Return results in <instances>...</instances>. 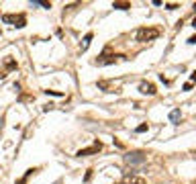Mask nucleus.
Segmentation results:
<instances>
[{"instance_id": "nucleus-9", "label": "nucleus", "mask_w": 196, "mask_h": 184, "mask_svg": "<svg viewBox=\"0 0 196 184\" xmlns=\"http://www.w3.org/2000/svg\"><path fill=\"white\" fill-rule=\"evenodd\" d=\"M92 37H94V35H92V33H88V35H86V37H84V41H82V51H86V49H88L90 47V41H92Z\"/></svg>"}, {"instance_id": "nucleus-17", "label": "nucleus", "mask_w": 196, "mask_h": 184, "mask_svg": "<svg viewBox=\"0 0 196 184\" xmlns=\"http://www.w3.org/2000/svg\"><path fill=\"white\" fill-rule=\"evenodd\" d=\"M90 178H92V170L86 172V176H84V182H90Z\"/></svg>"}, {"instance_id": "nucleus-10", "label": "nucleus", "mask_w": 196, "mask_h": 184, "mask_svg": "<svg viewBox=\"0 0 196 184\" xmlns=\"http://www.w3.org/2000/svg\"><path fill=\"white\" fill-rule=\"evenodd\" d=\"M180 119H182V115H180V110H172V113H169V121L174 123V125H178V121H180Z\"/></svg>"}, {"instance_id": "nucleus-11", "label": "nucleus", "mask_w": 196, "mask_h": 184, "mask_svg": "<svg viewBox=\"0 0 196 184\" xmlns=\"http://www.w3.org/2000/svg\"><path fill=\"white\" fill-rule=\"evenodd\" d=\"M112 8H119V10H129V8H131V2H112Z\"/></svg>"}, {"instance_id": "nucleus-7", "label": "nucleus", "mask_w": 196, "mask_h": 184, "mask_svg": "<svg viewBox=\"0 0 196 184\" xmlns=\"http://www.w3.org/2000/svg\"><path fill=\"white\" fill-rule=\"evenodd\" d=\"M123 184H147V182H145V178L137 176V174H127L123 178Z\"/></svg>"}, {"instance_id": "nucleus-13", "label": "nucleus", "mask_w": 196, "mask_h": 184, "mask_svg": "<svg viewBox=\"0 0 196 184\" xmlns=\"http://www.w3.org/2000/svg\"><path fill=\"white\" fill-rule=\"evenodd\" d=\"M6 70H16V61L8 57V60H6Z\"/></svg>"}, {"instance_id": "nucleus-19", "label": "nucleus", "mask_w": 196, "mask_h": 184, "mask_svg": "<svg viewBox=\"0 0 196 184\" xmlns=\"http://www.w3.org/2000/svg\"><path fill=\"white\" fill-rule=\"evenodd\" d=\"M188 43H190V45H196V35H192V37H190Z\"/></svg>"}, {"instance_id": "nucleus-4", "label": "nucleus", "mask_w": 196, "mask_h": 184, "mask_svg": "<svg viewBox=\"0 0 196 184\" xmlns=\"http://www.w3.org/2000/svg\"><path fill=\"white\" fill-rule=\"evenodd\" d=\"M145 160H147L145 151H129L127 156H125V162H127L129 166H135V164H143Z\"/></svg>"}, {"instance_id": "nucleus-20", "label": "nucleus", "mask_w": 196, "mask_h": 184, "mask_svg": "<svg viewBox=\"0 0 196 184\" xmlns=\"http://www.w3.org/2000/svg\"><path fill=\"white\" fill-rule=\"evenodd\" d=\"M190 80H192V82H196V72H192V74H190Z\"/></svg>"}, {"instance_id": "nucleus-18", "label": "nucleus", "mask_w": 196, "mask_h": 184, "mask_svg": "<svg viewBox=\"0 0 196 184\" xmlns=\"http://www.w3.org/2000/svg\"><path fill=\"white\" fill-rule=\"evenodd\" d=\"M184 90H186V92H188V90H192V82H186V84H184Z\"/></svg>"}, {"instance_id": "nucleus-6", "label": "nucleus", "mask_w": 196, "mask_h": 184, "mask_svg": "<svg viewBox=\"0 0 196 184\" xmlns=\"http://www.w3.org/2000/svg\"><path fill=\"white\" fill-rule=\"evenodd\" d=\"M139 90H141L143 94H149V96L157 94V88L151 84V82H141V84H139Z\"/></svg>"}, {"instance_id": "nucleus-1", "label": "nucleus", "mask_w": 196, "mask_h": 184, "mask_svg": "<svg viewBox=\"0 0 196 184\" xmlns=\"http://www.w3.org/2000/svg\"><path fill=\"white\" fill-rule=\"evenodd\" d=\"M162 35V31L155 27H141L137 31V41L139 43H147V41H155Z\"/></svg>"}, {"instance_id": "nucleus-8", "label": "nucleus", "mask_w": 196, "mask_h": 184, "mask_svg": "<svg viewBox=\"0 0 196 184\" xmlns=\"http://www.w3.org/2000/svg\"><path fill=\"white\" fill-rule=\"evenodd\" d=\"M31 6H39V8H51V2H45V0H31Z\"/></svg>"}, {"instance_id": "nucleus-21", "label": "nucleus", "mask_w": 196, "mask_h": 184, "mask_svg": "<svg viewBox=\"0 0 196 184\" xmlns=\"http://www.w3.org/2000/svg\"><path fill=\"white\" fill-rule=\"evenodd\" d=\"M2 127H4V119H0V135H2Z\"/></svg>"}, {"instance_id": "nucleus-5", "label": "nucleus", "mask_w": 196, "mask_h": 184, "mask_svg": "<svg viewBox=\"0 0 196 184\" xmlns=\"http://www.w3.org/2000/svg\"><path fill=\"white\" fill-rule=\"evenodd\" d=\"M102 150V143L98 141V139H96L94 141V145H90V147H84V150H80L78 151V153H76V156L78 157H86V156H94V153H98V151Z\"/></svg>"}, {"instance_id": "nucleus-22", "label": "nucleus", "mask_w": 196, "mask_h": 184, "mask_svg": "<svg viewBox=\"0 0 196 184\" xmlns=\"http://www.w3.org/2000/svg\"><path fill=\"white\" fill-rule=\"evenodd\" d=\"M194 157H196V151H194Z\"/></svg>"}, {"instance_id": "nucleus-16", "label": "nucleus", "mask_w": 196, "mask_h": 184, "mask_svg": "<svg viewBox=\"0 0 196 184\" xmlns=\"http://www.w3.org/2000/svg\"><path fill=\"white\" fill-rule=\"evenodd\" d=\"M166 8H168V10H176L178 4H176V2H172V4H166Z\"/></svg>"}, {"instance_id": "nucleus-12", "label": "nucleus", "mask_w": 196, "mask_h": 184, "mask_svg": "<svg viewBox=\"0 0 196 184\" xmlns=\"http://www.w3.org/2000/svg\"><path fill=\"white\" fill-rule=\"evenodd\" d=\"M98 88H102V90H104V92H116V90L115 88H112V86H110V84H108V82H98Z\"/></svg>"}, {"instance_id": "nucleus-3", "label": "nucleus", "mask_w": 196, "mask_h": 184, "mask_svg": "<svg viewBox=\"0 0 196 184\" xmlns=\"http://www.w3.org/2000/svg\"><path fill=\"white\" fill-rule=\"evenodd\" d=\"M119 60H127L125 55H112V53H108V49L104 51V53L98 57V60H94V66H108V63H115V61H119Z\"/></svg>"}, {"instance_id": "nucleus-2", "label": "nucleus", "mask_w": 196, "mask_h": 184, "mask_svg": "<svg viewBox=\"0 0 196 184\" xmlns=\"http://www.w3.org/2000/svg\"><path fill=\"white\" fill-rule=\"evenodd\" d=\"M2 23L12 25V27H16V29H23L27 25V16H25V14H2Z\"/></svg>"}, {"instance_id": "nucleus-15", "label": "nucleus", "mask_w": 196, "mask_h": 184, "mask_svg": "<svg viewBox=\"0 0 196 184\" xmlns=\"http://www.w3.org/2000/svg\"><path fill=\"white\" fill-rule=\"evenodd\" d=\"M45 94H51V96H63V92H57V90H45Z\"/></svg>"}, {"instance_id": "nucleus-14", "label": "nucleus", "mask_w": 196, "mask_h": 184, "mask_svg": "<svg viewBox=\"0 0 196 184\" xmlns=\"http://www.w3.org/2000/svg\"><path fill=\"white\" fill-rule=\"evenodd\" d=\"M149 129V125H147V123H143V125H139V127H137V133H145V131H147Z\"/></svg>"}]
</instances>
